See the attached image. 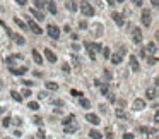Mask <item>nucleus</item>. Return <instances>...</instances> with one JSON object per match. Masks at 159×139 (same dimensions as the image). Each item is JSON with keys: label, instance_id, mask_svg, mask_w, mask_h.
<instances>
[{"label": "nucleus", "instance_id": "nucleus-21", "mask_svg": "<svg viewBox=\"0 0 159 139\" xmlns=\"http://www.w3.org/2000/svg\"><path fill=\"white\" fill-rule=\"evenodd\" d=\"M46 89H48V91H57V89H58V84L53 83V81H48V83H46Z\"/></svg>", "mask_w": 159, "mask_h": 139}, {"label": "nucleus", "instance_id": "nucleus-20", "mask_svg": "<svg viewBox=\"0 0 159 139\" xmlns=\"http://www.w3.org/2000/svg\"><path fill=\"white\" fill-rule=\"evenodd\" d=\"M14 22H15V24H17V26L21 28V29H24V31L27 29V26H26V22H24L22 19H19V17H14Z\"/></svg>", "mask_w": 159, "mask_h": 139}, {"label": "nucleus", "instance_id": "nucleus-18", "mask_svg": "<svg viewBox=\"0 0 159 139\" xmlns=\"http://www.w3.org/2000/svg\"><path fill=\"white\" fill-rule=\"evenodd\" d=\"M130 67H132V71H139V60H137V57L135 55H130Z\"/></svg>", "mask_w": 159, "mask_h": 139}, {"label": "nucleus", "instance_id": "nucleus-37", "mask_svg": "<svg viewBox=\"0 0 159 139\" xmlns=\"http://www.w3.org/2000/svg\"><path fill=\"white\" fill-rule=\"evenodd\" d=\"M62 69H63L65 72H70V65H67V64H63V65H62Z\"/></svg>", "mask_w": 159, "mask_h": 139}, {"label": "nucleus", "instance_id": "nucleus-1", "mask_svg": "<svg viewBox=\"0 0 159 139\" xmlns=\"http://www.w3.org/2000/svg\"><path fill=\"white\" fill-rule=\"evenodd\" d=\"M79 9H80V12H82L86 17H92V15H94V7H92L89 2H82V3H79Z\"/></svg>", "mask_w": 159, "mask_h": 139}, {"label": "nucleus", "instance_id": "nucleus-43", "mask_svg": "<svg viewBox=\"0 0 159 139\" xmlns=\"http://www.w3.org/2000/svg\"><path fill=\"white\" fill-rule=\"evenodd\" d=\"M110 55H111V53H110V50H108V48H104V57H106V58H110Z\"/></svg>", "mask_w": 159, "mask_h": 139}, {"label": "nucleus", "instance_id": "nucleus-30", "mask_svg": "<svg viewBox=\"0 0 159 139\" xmlns=\"http://www.w3.org/2000/svg\"><path fill=\"white\" fill-rule=\"evenodd\" d=\"M10 122H12V119H10V117H5V119H3V120H2V126H3V127H5V129H7V127H9V126H10Z\"/></svg>", "mask_w": 159, "mask_h": 139}, {"label": "nucleus", "instance_id": "nucleus-38", "mask_svg": "<svg viewBox=\"0 0 159 139\" xmlns=\"http://www.w3.org/2000/svg\"><path fill=\"white\" fill-rule=\"evenodd\" d=\"M14 124H15V126H21V124H22V120H21L19 117H15V119H14Z\"/></svg>", "mask_w": 159, "mask_h": 139}, {"label": "nucleus", "instance_id": "nucleus-41", "mask_svg": "<svg viewBox=\"0 0 159 139\" xmlns=\"http://www.w3.org/2000/svg\"><path fill=\"white\" fill-rule=\"evenodd\" d=\"M106 96H108V100H110V101H111V103H113V101H115V100H116V98H115V95H106Z\"/></svg>", "mask_w": 159, "mask_h": 139}, {"label": "nucleus", "instance_id": "nucleus-4", "mask_svg": "<svg viewBox=\"0 0 159 139\" xmlns=\"http://www.w3.org/2000/svg\"><path fill=\"white\" fill-rule=\"evenodd\" d=\"M140 21H142V24H144L146 28H151V22H152V15H151V10L144 9V12H142V17H140Z\"/></svg>", "mask_w": 159, "mask_h": 139}, {"label": "nucleus", "instance_id": "nucleus-27", "mask_svg": "<svg viewBox=\"0 0 159 139\" xmlns=\"http://www.w3.org/2000/svg\"><path fill=\"white\" fill-rule=\"evenodd\" d=\"M94 33H96V36H103V26L101 24H96L94 26Z\"/></svg>", "mask_w": 159, "mask_h": 139}, {"label": "nucleus", "instance_id": "nucleus-46", "mask_svg": "<svg viewBox=\"0 0 159 139\" xmlns=\"http://www.w3.org/2000/svg\"><path fill=\"white\" fill-rule=\"evenodd\" d=\"M33 120H34V124H41V119H39V117H34Z\"/></svg>", "mask_w": 159, "mask_h": 139}, {"label": "nucleus", "instance_id": "nucleus-3", "mask_svg": "<svg viewBox=\"0 0 159 139\" xmlns=\"http://www.w3.org/2000/svg\"><path fill=\"white\" fill-rule=\"evenodd\" d=\"M26 26H27V28H29V29H31L34 34H43V29H41V26H39V24H38L34 19H27V24H26Z\"/></svg>", "mask_w": 159, "mask_h": 139}, {"label": "nucleus", "instance_id": "nucleus-25", "mask_svg": "<svg viewBox=\"0 0 159 139\" xmlns=\"http://www.w3.org/2000/svg\"><path fill=\"white\" fill-rule=\"evenodd\" d=\"M62 122H63V126H70V124H74V115H72V113H70V115H67Z\"/></svg>", "mask_w": 159, "mask_h": 139}, {"label": "nucleus", "instance_id": "nucleus-17", "mask_svg": "<svg viewBox=\"0 0 159 139\" xmlns=\"http://www.w3.org/2000/svg\"><path fill=\"white\" fill-rule=\"evenodd\" d=\"M65 7L70 12H77L79 10V3H75V2H65Z\"/></svg>", "mask_w": 159, "mask_h": 139}, {"label": "nucleus", "instance_id": "nucleus-23", "mask_svg": "<svg viewBox=\"0 0 159 139\" xmlns=\"http://www.w3.org/2000/svg\"><path fill=\"white\" fill-rule=\"evenodd\" d=\"M89 136L91 139H103V134L99 131H89Z\"/></svg>", "mask_w": 159, "mask_h": 139}, {"label": "nucleus", "instance_id": "nucleus-19", "mask_svg": "<svg viewBox=\"0 0 159 139\" xmlns=\"http://www.w3.org/2000/svg\"><path fill=\"white\" fill-rule=\"evenodd\" d=\"M156 95H158V93H156V88H149V89L146 91V96H147L149 100H154V98H156Z\"/></svg>", "mask_w": 159, "mask_h": 139}, {"label": "nucleus", "instance_id": "nucleus-35", "mask_svg": "<svg viewBox=\"0 0 159 139\" xmlns=\"http://www.w3.org/2000/svg\"><path fill=\"white\" fill-rule=\"evenodd\" d=\"M21 96H26V98L31 96V89H22V95H21Z\"/></svg>", "mask_w": 159, "mask_h": 139}, {"label": "nucleus", "instance_id": "nucleus-24", "mask_svg": "<svg viewBox=\"0 0 159 139\" xmlns=\"http://www.w3.org/2000/svg\"><path fill=\"white\" fill-rule=\"evenodd\" d=\"M46 7H48V10H50L51 14H57V3H55V2H48Z\"/></svg>", "mask_w": 159, "mask_h": 139}, {"label": "nucleus", "instance_id": "nucleus-40", "mask_svg": "<svg viewBox=\"0 0 159 139\" xmlns=\"http://www.w3.org/2000/svg\"><path fill=\"white\" fill-rule=\"evenodd\" d=\"M72 60H74V65H79V58H77V55H74Z\"/></svg>", "mask_w": 159, "mask_h": 139}, {"label": "nucleus", "instance_id": "nucleus-33", "mask_svg": "<svg viewBox=\"0 0 159 139\" xmlns=\"http://www.w3.org/2000/svg\"><path fill=\"white\" fill-rule=\"evenodd\" d=\"M38 96H39V100H45V98L48 96V91H39V93H38Z\"/></svg>", "mask_w": 159, "mask_h": 139}, {"label": "nucleus", "instance_id": "nucleus-44", "mask_svg": "<svg viewBox=\"0 0 159 139\" xmlns=\"http://www.w3.org/2000/svg\"><path fill=\"white\" fill-rule=\"evenodd\" d=\"M72 40H74V41H77V40H79V34H75V33H72Z\"/></svg>", "mask_w": 159, "mask_h": 139}, {"label": "nucleus", "instance_id": "nucleus-26", "mask_svg": "<svg viewBox=\"0 0 159 139\" xmlns=\"http://www.w3.org/2000/svg\"><path fill=\"white\" fill-rule=\"evenodd\" d=\"M33 3H34V7H33V9H36V10H39V9H43V7L46 5V2H39V0H34Z\"/></svg>", "mask_w": 159, "mask_h": 139}, {"label": "nucleus", "instance_id": "nucleus-7", "mask_svg": "<svg viewBox=\"0 0 159 139\" xmlns=\"http://www.w3.org/2000/svg\"><path fill=\"white\" fill-rule=\"evenodd\" d=\"M134 36H132V40H134V43H137V45H140L142 43V31L137 28V29H134V33H132Z\"/></svg>", "mask_w": 159, "mask_h": 139}, {"label": "nucleus", "instance_id": "nucleus-8", "mask_svg": "<svg viewBox=\"0 0 159 139\" xmlns=\"http://www.w3.org/2000/svg\"><path fill=\"white\" fill-rule=\"evenodd\" d=\"M31 55H33V60H34V64H38V65H41V64H43V57H41V53H39L36 48H33Z\"/></svg>", "mask_w": 159, "mask_h": 139}, {"label": "nucleus", "instance_id": "nucleus-47", "mask_svg": "<svg viewBox=\"0 0 159 139\" xmlns=\"http://www.w3.org/2000/svg\"><path fill=\"white\" fill-rule=\"evenodd\" d=\"M132 138H134L132 134H125V138H123V139H132Z\"/></svg>", "mask_w": 159, "mask_h": 139}, {"label": "nucleus", "instance_id": "nucleus-22", "mask_svg": "<svg viewBox=\"0 0 159 139\" xmlns=\"http://www.w3.org/2000/svg\"><path fill=\"white\" fill-rule=\"evenodd\" d=\"M79 105H80L82 108H86V110H87V108H91V101H89L87 98H80V101H79Z\"/></svg>", "mask_w": 159, "mask_h": 139}, {"label": "nucleus", "instance_id": "nucleus-32", "mask_svg": "<svg viewBox=\"0 0 159 139\" xmlns=\"http://www.w3.org/2000/svg\"><path fill=\"white\" fill-rule=\"evenodd\" d=\"M99 86H101V93H103V95H110V91H108V86H106V84H99Z\"/></svg>", "mask_w": 159, "mask_h": 139}, {"label": "nucleus", "instance_id": "nucleus-36", "mask_svg": "<svg viewBox=\"0 0 159 139\" xmlns=\"http://www.w3.org/2000/svg\"><path fill=\"white\" fill-rule=\"evenodd\" d=\"M53 105H57V107H63V101H62V100H55Z\"/></svg>", "mask_w": 159, "mask_h": 139}, {"label": "nucleus", "instance_id": "nucleus-16", "mask_svg": "<svg viewBox=\"0 0 159 139\" xmlns=\"http://www.w3.org/2000/svg\"><path fill=\"white\" fill-rule=\"evenodd\" d=\"M146 52H147V53H152V55H154V53L158 52V45H156L154 41H149V43H147V46H146Z\"/></svg>", "mask_w": 159, "mask_h": 139}, {"label": "nucleus", "instance_id": "nucleus-10", "mask_svg": "<svg viewBox=\"0 0 159 139\" xmlns=\"http://www.w3.org/2000/svg\"><path fill=\"white\" fill-rule=\"evenodd\" d=\"M111 17H113V21L116 22V26H123V24H125L123 15H122L120 12H113V14H111Z\"/></svg>", "mask_w": 159, "mask_h": 139}, {"label": "nucleus", "instance_id": "nucleus-28", "mask_svg": "<svg viewBox=\"0 0 159 139\" xmlns=\"http://www.w3.org/2000/svg\"><path fill=\"white\" fill-rule=\"evenodd\" d=\"M10 96H12V98H14V100H15L17 103H21V101H22V96H21V95H19L17 91H12V93H10Z\"/></svg>", "mask_w": 159, "mask_h": 139}, {"label": "nucleus", "instance_id": "nucleus-34", "mask_svg": "<svg viewBox=\"0 0 159 139\" xmlns=\"http://www.w3.org/2000/svg\"><path fill=\"white\" fill-rule=\"evenodd\" d=\"M79 28H80V29H87V22H86V21H80V22H79Z\"/></svg>", "mask_w": 159, "mask_h": 139}, {"label": "nucleus", "instance_id": "nucleus-31", "mask_svg": "<svg viewBox=\"0 0 159 139\" xmlns=\"http://www.w3.org/2000/svg\"><path fill=\"white\" fill-rule=\"evenodd\" d=\"M27 107H29L31 110H38V108H39V105H38L36 101H29V103H27Z\"/></svg>", "mask_w": 159, "mask_h": 139}, {"label": "nucleus", "instance_id": "nucleus-45", "mask_svg": "<svg viewBox=\"0 0 159 139\" xmlns=\"http://www.w3.org/2000/svg\"><path fill=\"white\" fill-rule=\"evenodd\" d=\"M22 84H26V86H33V81H22Z\"/></svg>", "mask_w": 159, "mask_h": 139}, {"label": "nucleus", "instance_id": "nucleus-13", "mask_svg": "<svg viewBox=\"0 0 159 139\" xmlns=\"http://www.w3.org/2000/svg\"><path fill=\"white\" fill-rule=\"evenodd\" d=\"M110 58H111V64H113V65H120L123 57H122L120 53H111V55H110Z\"/></svg>", "mask_w": 159, "mask_h": 139}, {"label": "nucleus", "instance_id": "nucleus-2", "mask_svg": "<svg viewBox=\"0 0 159 139\" xmlns=\"http://www.w3.org/2000/svg\"><path fill=\"white\" fill-rule=\"evenodd\" d=\"M46 33H48V36H50V38H53V40H58V38H60V28H58V26H55V24H48Z\"/></svg>", "mask_w": 159, "mask_h": 139}, {"label": "nucleus", "instance_id": "nucleus-11", "mask_svg": "<svg viewBox=\"0 0 159 139\" xmlns=\"http://www.w3.org/2000/svg\"><path fill=\"white\" fill-rule=\"evenodd\" d=\"M10 72L14 76H22V74L27 72V67H10Z\"/></svg>", "mask_w": 159, "mask_h": 139}, {"label": "nucleus", "instance_id": "nucleus-9", "mask_svg": "<svg viewBox=\"0 0 159 139\" xmlns=\"http://www.w3.org/2000/svg\"><path fill=\"white\" fill-rule=\"evenodd\" d=\"M132 107H134V110H135V112H140V110H144V108H146V101H144V100H140V98H137V100L134 101V105H132Z\"/></svg>", "mask_w": 159, "mask_h": 139}, {"label": "nucleus", "instance_id": "nucleus-14", "mask_svg": "<svg viewBox=\"0 0 159 139\" xmlns=\"http://www.w3.org/2000/svg\"><path fill=\"white\" fill-rule=\"evenodd\" d=\"M77 131H79V126L74 122V124H70V126H65V131H63V132H65V134H74V132H77Z\"/></svg>", "mask_w": 159, "mask_h": 139}, {"label": "nucleus", "instance_id": "nucleus-5", "mask_svg": "<svg viewBox=\"0 0 159 139\" xmlns=\"http://www.w3.org/2000/svg\"><path fill=\"white\" fill-rule=\"evenodd\" d=\"M86 120H87L89 124H94V126H99V124H101V119H99L96 113H87V115H86Z\"/></svg>", "mask_w": 159, "mask_h": 139}, {"label": "nucleus", "instance_id": "nucleus-29", "mask_svg": "<svg viewBox=\"0 0 159 139\" xmlns=\"http://www.w3.org/2000/svg\"><path fill=\"white\" fill-rule=\"evenodd\" d=\"M116 117H118V119H127V113H125L122 108H118V110H116Z\"/></svg>", "mask_w": 159, "mask_h": 139}, {"label": "nucleus", "instance_id": "nucleus-15", "mask_svg": "<svg viewBox=\"0 0 159 139\" xmlns=\"http://www.w3.org/2000/svg\"><path fill=\"white\" fill-rule=\"evenodd\" d=\"M10 40H14L17 45H24L26 43V40H24V36H21V34H17V33H12V36H10Z\"/></svg>", "mask_w": 159, "mask_h": 139}, {"label": "nucleus", "instance_id": "nucleus-12", "mask_svg": "<svg viewBox=\"0 0 159 139\" xmlns=\"http://www.w3.org/2000/svg\"><path fill=\"white\" fill-rule=\"evenodd\" d=\"M29 12L34 15V19H36V21H45V15H43V12H41V10H36V9H33V7H31V9H29Z\"/></svg>", "mask_w": 159, "mask_h": 139}, {"label": "nucleus", "instance_id": "nucleus-42", "mask_svg": "<svg viewBox=\"0 0 159 139\" xmlns=\"http://www.w3.org/2000/svg\"><path fill=\"white\" fill-rule=\"evenodd\" d=\"M45 136H46V134H45V131H41V129H39V131H38V138H45Z\"/></svg>", "mask_w": 159, "mask_h": 139}, {"label": "nucleus", "instance_id": "nucleus-6", "mask_svg": "<svg viewBox=\"0 0 159 139\" xmlns=\"http://www.w3.org/2000/svg\"><path fill=\"white\" fill-rule=\"evenodd\" d=\"M43 53H45V57H46V60H48V62H51V64H55V62H57V55H55L50 48H45V50H43Z\"/></svg>", "mask_w": 159, "mask_h": 139}, {"label": "nucleus", "instance_id": "nucleus-39", "mask_svg": "<svg viewBox=\"0 0 159 139\" xmlns=\"http://www.w3.org/2000/svg\"><path fill=\"white\" fill-rule=\"evenodd\" d=\"M70 48H74V50H75V52H79V50H80V46H79V45H77V43H74V45H72V46H70Z\"/></svg>", "mask_w": 159, "mask_h": 139}]
</instances>
